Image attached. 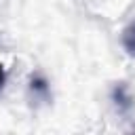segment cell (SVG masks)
Here are the masks:
<instances>
[{
	"instance_id": "6da1fadb",
	"label": "cell",
	"mask_w": 135,
	"mask_h": 135,
	"mask_svg": "<svg viewBox=\"0 0 135 135\" xmlns=\"http://www.w3.org/2000/svg\"><path fill=\"white\" fill-rule=\"evenodd\" d=\"M112 99H114L118 112H122V114H127V112L133 108V97H131V93H129V89H127L124 82H118V84L114 86V91H112Z\"/></svg>"
},
{
	"instance_id": "3957f363",
	"label": "cell",
	"mask_w": 135,
	"mask_h": 135,
	"mask_svg": "<svg viewBox=\"0 0 135 135\" xmlns=\"http://www.w3.org/2000/svg\"><path fill=\"white\" fill-rule=\"evenodd\" d=\"M4 82H6V72H4V65L0 63V91L4 89Z\"/></svg>"
},
{
	"instance_id": "7a4b0ae2",
	"label": "cell",
	"mask_w": 135,
	"mask_h": 135,
	"mask_svg": "<svg viewBox=\"0 0 135 135\" xmlns=\"http://www.w3.org/2000/svg\"><path fill=\"white\" fill-rule=\"evenodd\" d=\"M122 49L131 57H135V19L122 30Z\"/></svg>"
}]
</instances>
